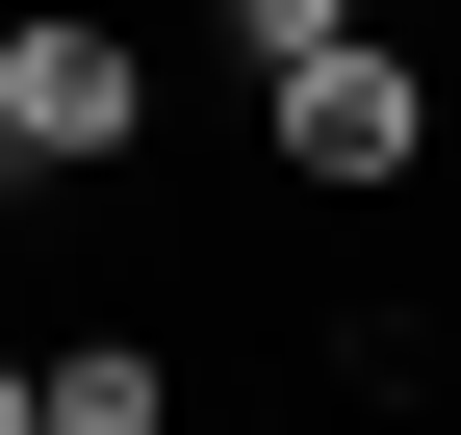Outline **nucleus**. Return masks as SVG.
I'll return each mask as SVG.
<instances>
[{"label": "nucleus", "instance_id": "f03ea898", "mask_svg": "<svg viewBox=\"0 0 461 435\" xmlns=\"http://www.w3.org/2000/svg\"><path fill=\"white\" fill-rule=\"evenodd\" d=\"M257 102H282V154H308L333 205H384V180L436 154V102H411V51H308V77H257Z\"/></svg>", "mask_w": 461, "mask_h": 435}, {"label": "nucleus", "instance_id": "7ed1b4c3", "mask_svg": "<svg viewBox=\"0 0 461 435\" xmlns=\"http://www.w3.org/2000/svg\"><path fill=\"white\" fill-rule=\"evenodd\" d=\"M230 51H257V77H308V51H359V0H230Z\"/></svg>", "mask_w": 461, "mask_h": 435}, {"label": "nucleus", "instance_id": "39448f33", "mask_svg": "<svg viewBox=\"0 0 461 435\" xmlns=\"http://www.w3.org/2000/svg\"><path fill=\"white\" fill-rule=\"evenodd\" d=\"M0 435H51V385H26V359H0Z\"/></svg>", "mask_w": 461, "mask_h": 435}, {"label": "nucleus", "instance_id": "f257e3e1", "mask_svg": "<svg viewBox=\"0 0 461 435\" xmlns=\"http://www.w3.org/2000/svg\"><path fill=\"white\" fill-rule=\"evenodd\" d=\"M129 129H154L129 26H0V180H77V154H129Z\"/></svg>", "mask_w": 461, "mask_h": 435}, {"label": "nucleus", "instance_id": "20e7f679", "mask_svg": "<svg viewBox=\"0 0 461 435\" xmlns=\"http://www.w3.org/2000/svg\"><path fill=\"white\" fill-rule=\"evenodd\" d=\"M51 435H154V359H51Z\"/></svg>", "mask_w": 461, "mask_h": 435}]
</instances>
